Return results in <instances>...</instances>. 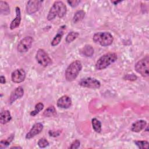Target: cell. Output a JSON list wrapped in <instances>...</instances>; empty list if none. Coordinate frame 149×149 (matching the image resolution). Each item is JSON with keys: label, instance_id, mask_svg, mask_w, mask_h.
<instances>
[{"label": "cell", "instance_id": "cb8c5ba5", "mask_svg": "<svg viewBox=\"0 0 149 149\" xmlns=\"http://www.w3.org/2000/svg\"><path fill=\"white\" fill-rule=\"evenodd\" d=\"M14 137H15L14 134H11L7 139L2 140L0 141V148L2 149V148L7 147L10 144V143L12 142V141L13 140Z\"/></svg>", "mask_w": 149, "mask_h": 149}, {"label": "cell", "instance_id": "ffe728a7", "mask_svg": "<svg viewBox=\"0 0 149 149\" xmlns=\"http://www.w3.org/2000/svg\"><path fill=\"white\" fill-rule=\"evenodd\" d=\"M85 12L83 10H77L74 15L72 19V22L73 23L76 24L79 22H80L84 17Z\"/></svg>", "mask_w": 149, "mask_h": 149}, {"label": "cell", "instance_id": "1f68e13d", "mask_svg": "<svg viewBox=\"0 0 149 149\" xmlns=\"http://www.w3.org/2000/svg\"><path fill=\"white\" fill-rule=\"evenodd\" d=\"M0 83L2 84H5L6 79H5V77L3 76H0Z\"/></svg>", "mask_w": 149, "mask_h": 149}, {"label": "cell", "instance_id": "7402d4cb", "mask_svg": "<svg viewBox=\"0 0 149 149\" xmlns=\"http://www.w3.org/2000/svg\"><path fill=\"white\" fill-rule=\"evenodd\" d=\"M79 36V34L77 31H71L68 34L66 37L65 40L68 43H70L76 40Z\"/></svg>", "mask_w": 149, "mask_h": 149}, {"label": "cell", "instance_id": "484cf974", "mask_svg": "<svg viewBox=\"0 0 149 149\" xmlns=\"http://www.w3.org/2000/svg\"><path fill=\"white\" fill-rule=\"evenodd\" d=\"M134 143L135 144L141 149H147L148 147V142L146 140H136Z\"/></svg>", "mask_w": 149, "mask_h": 149}, {"label": "cell", "instance_id": "ac0fdd59", "mask_svg": "<svg viewBox=\"0 0 149 149\" xmlns=\"http://www.w3.org/2000/svg\"><path fill=\"white\" fill-rule=\"evenodd\" d=\"M12 116L10 112L8 110H3L1 112L0 122L1 124L5 125L10 121Z\"/></svg>", "mask_w": 149, "mask_h": 149}, {"label": "cell", "instance_id": "30bf717a", "mask_svg": "<svg viewBox=\"0 0 149 149\" xmlns=\"http://www.w3.org/2000/svg\"><path fill=\"white\" fill-rule=\"evenodd\" d=\"M26 72L23 69H17L11 74V80L13 83H20L23 82L26 78Z\"/></svg>", "mask_w": 149, "mask_h": 149}, {"label": "cell", "instance_id": "2e32d148", "mask_svg": "<svg viewBox=\"0 0 149 149\" xmlns=\"http://www.w3.org/2000/svg\"><path fill=\"white\" fill-rule=\"evenodd\" d=\"M63 27H61V28H60V29H59V30L58 31L57 34L55 36V37H54V38H53L52 40L51 41V45H52V47H55V46L58 45V44H59V42H61V40H62V37H63V34H64V33H63V30H64L65 28L66 27V26H65L64 28H63Z\"/></svg>", "mask_w": 149, "mask_h": 149}, {"label": "cell", "instance_id": "52a82bcc", "mask_svg": "<svg viewBox=\"0 0 149 149\" xmlns=\"http://www.w3.org/2000/svg\"><path fill=\"white\" fill-rule=\"evenodd\" d=\"M79 84L83 87L94 89L99 88L101 86V83L100 82V81L95 78L90 77L81 79L79 81Z\"/></svg>", "mask_w": 149, "mask_h": 149}, {"label": "cell", "instance_id": "9a60e30c", "mask_svg": "<svg viewBox=\"0 0 149 149\" xmlns=\"http://www.w3.org/2000/svg\"><path fill=\"white\" fill-rule=\"evenodd\" d=\"M147 126V122L144 120H138L136 122H134L131 127V130L133 132H140L143 129H145Z\"/></svg>", "mask_w": 149, "mask_h": 149}, {"label": "cell", "instance_id": "83f0119b", "mask_svg": "<svg viewBox=\"0 0 149 149\" xmlns=\"http://www.w3.org/2000/svg\"><path fill=\"white\" fill-rule=\"evenodd\" d=\"M124 79L129 81H134L137 79V76L134 74H127L124 76Z\"/></svg>", "mask_w": 149, "mask_h": 149}, {"label": "cell", "instance_id": "277c9868", "mask_svg": "<svg viewBox=\"0 0 149 149\" xmlns=\"http://www.w3.org/2000/svg\"><path fill=\"white\" fill-rule=\"evenodd\" d=\"M93 41L102 47L109 46L113 42V37L109 32H98L94 34Z\"/></svg>", "mask_w": 149, "mask_h": 149}, {"label": "cell", "instance_id": "8fae6325", "mask_svg": "<svg viewBox=\"0 0 149 149\" xmlns=\"http://www.w3.org/2000/svg\"><path fill=\"white\" fill-rule=\"evenodd\" d=\"M43 129V125L41 123H36L33 125L30 131L26 134V139H30L40 133Z\"/></svg>", "mask_w": 149, "mask_h": 149}, {"label": "cell", "instance_id": "e0dca14e", "mask_svg": "<svg viewBox=\"0 0 149 149\" xmlns=\"http://www.w3.org/2000/svg\"><path fill=\"white\" fill-rule=\"evenodd\" d=\"M80 52L83 56H84L86 57H90L94 54V50L91 45L87 44L84 45L80 50Z\"/></svg>", "mask_w": 149, "mask_h": 149}, {"label": "cell", "instance_id": "d4e9b609", "mask_svg": "<svg viewBox=\"0 0 149 149\" xmlns=\"http://www.w3.org/2000/svg\"><path fill=\"white\" fill-rule=\"evenodd\" d=\"M44 104L42 103V102H38L37 103L36 105H35V107H34V109L33 111H32L30 115L32 116H36V115H37L43 108H44Z\"/></svg>", "mask_w": 149, "mask_h": 149}, {"label": "cell", "instance_id": "9c48e42d", "mask_svg": "<svg viewBox=\"0 0 149 149\" xmlns=\"http://www.w3.org/2000/svg\"><path fill=\"white\" fill-rule=\"evenodd\" d=\"M41 1L37 0H31L27 2V5L26 6V10L27 13L29 15H31L36 12H37L41 5Z\"/></svg>", "mask_w": 149, "mask_h": 149}, {"label": "cell", "instance_id": "8992f818", "mask_svg": "<svg viewBox=\"0 0 149 149\" xmlns=\"http://www.w3.org/2000/svg\"><path fill=\"white\" fill-rule=\"evenodd\" d=\"M37 62L44 67H47L52 63V60L48 54L43 49H38L36 54Z\"/></svg>", "mask_w": 149, "mask_h": 149}, {"label": "cell", "instance_id": "4dcf8cb0", "mask_svg": "<svg viewBox=\"0 0 149 149\" xmlns=\"http://www.w3.org/2000/svg\"><path fill=\"white\" fill-rule=\"evenodd\" d=\"M49 134L51 136H54V137H56L59 135L60 134V131H54V130H50L49 132Z\"/></svg>", "mask_w": 149, "mask_h": 149}, {"label": "cell", "instance_id": "d6a6232c", "mask_svg": "<svg viewBox=\"0 0 149 149\" xmlns=\"http://www.w3.org/2000/svg\"><path fill=\"white\" fill-rule=\"evenodd\" d=\"M10 148L12 149V148H22L19 146H13V147H11Z\"/></svg>", "mask_w": 149, "mask_h": 149}, {"label": "cell", "instance_id": "4fadbf2b", "mask_svg": "<svg viewBox=\"0 0 149 149\" xmlns=\"http://www.w3.org/2000/svg\"><path fill=\"white\" fill-rule=\"evenodd\" d=\"M24 94V90L22 87L19 86L15 88V90L12 93L9 97V104H12L17 99H19L23 97Z\"/></svg>", "mask_w": 149, "mask_h": 149}, {"label": "cell", "instance_id": "5b68a950", "mask_svg": "<svg viewBox=\"0 0 149 149\" xmlns=\"http://www.w3.org/2000/svg\"><path fill=\"white\" fill-rule=\"evenodd\" d=\"M135 70L140 74L143 77L148 76L149 69V57L148 55L139 60L134 66Z\"/></svg>", "mask_w": 149, "mask_h": 149}, {"label": "cell", "instance_id": "6da1fadb", "mask_svg": "<svg viewBox=\"0 0 149 149\" xmlns=\"http://www.w3.org/2000/svg\"><path fill=\"white\" fill-rule=\"evenodd\" d=\"M66 6L62 1H55L49 9L47 19L50 21L55 19L57 16L59 18H62L66 15Z\"/></svg>", "mask_w": 149, "mask_h": 149}, {"label": "cell", "instance_id": "d6986e66", "mask_svg": "<svg viewBox=\"0 0 149 149\" xmlns=\"http://www.w3.org/2000/svg\"><path fill=\"white\" fill-rule=\"evenodd\" d=\"M0 13L3 15H8L10 13V7L6 1H0Z\"/></svg>", "mask_w": 149, "mask_h": 149}, {"label": "cell", "instance_id": "5bb4252c", "mask_svg": "<svg viewBox=\"0 0 149 149\" xmlns=\"http://www.w3.org/2000/svg\"><path fill=\"white\" fill-rule=\"evenodd\" d=\"M16 16L10 24V30H14L20 26L21 22V11L19 7L16 6L15 9Z\"/></svg>", "mask_w": 149, "mask_h": 149}, {"label": "cell", "instance_id": "7a4b0ae2", "mask_svg": "<svg viewBox=\"0 0 149 149\" xmlns=\"http://www.w3.org/2000/svg\"><path fill=\"white\" fill-rule=\"evenodd\" d=\"M82 69V64L79 60L72 62L65 72V77L67 81H72L76 79Z\"/></svg>", "mask_w": 149, "mask_h": 149}, {"label": "cell", "instance_id": "f546056e", "mask_svg": "<svg viewBox=\"0 0 149 149\" xmlns=\"http://www.w3.org/2000/svg\"><path fill=\"white\" fill-rule=\"evenodd\" d=\"M67 2L72 8H75L79 5V3L80 2V1H77V0H73V1H68Z\"/></svg>", "mask_w": 149, "mask_h": 149}, {"label": "cell", "instance_id": "f1b7e54d", "mask_svg": "<svg viewBox=\"0 0 149 149\" xmlns=\"http://www.w3.org/2000/svg\"><path fill=\"white\" fill-rule=\"evenodd\" d=\"M80 141L79 140L76 139L74 141L72 142L70 146L69 147V148H70V149H76V148H78L80 147Z\"/></svg>", "mask_w": 149, "mask_h": 149}, {"label": "cell", "instance_id": "3957f363", "mask_svg": "<svg viewBox=\"0 0 149 149\" xmlns=\"http://www.w3.org/2000/svg\"><path fill=\"white\" fill-rule=\"evenodd\" d=\"M118 58L116 54L108 52L102 55L95 63V68L97 70H102L107 68L111 64L115 62Z\"/></svg>", "mask_w": 149, "mask_h": 149}, {"label": "cell", "instance_id": "7c38bea8", "mask_svg": "<svg viewBox=\"0 0 149 149\" xmlns=\"http://www.w3.org/2000/svg\"><path fill=\"white\" fill-rule=\"evenodd\" d=\"M72 100L71 98L66 95H63L56 102V105L58 107L63 108V109H67L69 108L71 105H72Z\"/></svg>", "mask_w": 149, "mask_h": 149}, {"label": "cell", "instance_id": "603a6c76", "mask_svg": "<svg viewBox=\"0 0 149 149\" xmlns=\"http://www.w3.org/2000/svg\"><path fill=\"white\" fill-rule=\"evenodd\" d=\"M93 128L97 133H100L101 131V123L97 118H93L91 120Z\"/></svg>", "mask_w": 149, "mask_h": 149}, {"label": "cell", "instance_id": "4316f807", "mask_svg": "<svg viewBox=\"0 0 149 149\" xmlns=\"http://www.w3.org/2000/svg\"><path fill=\"white\" fill-rule=\"evenodd\" d=\"M37 144L39 146V147H40V148H45L47 146H48L49 144L48 141L46 139L41 138L38 140V141L37 143Z\"/></svg>", "mask_w": 149, "mask_h": 149}, {"label": "cell", "instance_id": "44dd1931", "mask_svg": "<svg viewBox=\"0 0 149 149\" xmlns=\"http://www.w3.org/2000/svg\"><path fill=\"white\" fill-rule=\"evenodd\" d=\"M56 113V111L54 106L51 105L48 107L44 112L43 115L45 117H51L54 116Z\"/></svg>", "mask_w": 149, "mask_h": 149}, {"label": "cell", "instance_id": "ba28073f", "mask_svg": "<svg viewBox=\"0 0 149 149\" xmlns=\"http://www.w3.org/2000/svg\"><path fill=\"white\" fill-rule=\"evenodd\" d=\"M34 40L31 36H26L22 38L18 43L17 50L19 52H26L31 48Z\"/></svg>", "mask_w": 149, "mask_h": 149}, {"label": "cell", "instance_id": "836d02e7", "mask_svg": "<svg viewBox=\"0 0 149 149\" xmlns=\"http://www.w3.org/2000/svg\"><path fill=\"white\" fill-rule=\"evenodd\" d=\"M120 2H121L120 1H112V2L113 3H114V5H116L118 3Z\"/></svg>", "mask_w": 149, "mask_h": 149}]
</instances>
